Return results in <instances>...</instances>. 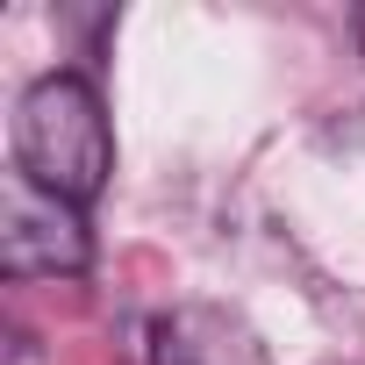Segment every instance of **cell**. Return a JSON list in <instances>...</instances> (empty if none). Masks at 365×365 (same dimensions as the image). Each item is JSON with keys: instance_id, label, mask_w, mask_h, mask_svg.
<instances>
[{"instance_id": "6da1fadb", "label": "cell", "mask_w": 365, "mask_h": 365, "mask_svg": "<svg viewBox=\"0 0 365 365\" xmlns=\"http://www.w3.org/2000/svg\"><path fill=\"white\" fill-rule=\"evenodd\" d=\"M108 165H115V136H108L101 93L79 72L36 79L15 108V172H29L36 187L86 208L108 187Z\"/></svg>"}, {"instance_id": "7a4b0ae2", "label": "cell", "mask_w": 365, "mask_h": 365, "mask_svg": "<svg viewBox=\"0 0 365 365\" xmlns=\"http://www.w3.org/2000/svg\"><path fill=\"white\" fill-rule=\"evenodd\" d=\"M93 265V230L79 201L36 187L29 172L0 179V272L8 279H72Z\"/></svg>"}, {"instance_id": "3957f363", "label": "cell", "mask_w": 365, "mask_h": 365, "mask_svg": "<svg viewBox=\"0 0 365 365\" xmlns=\"http://www.w3.org/2000/svg\"><path fill=\"white\" fill-rule=\"evenodd\" d=\"M150 365H272L258 329L215 301H179L150 322Z\"/></svg>"}, {"instance_id": "277c9868", "label": "cell", "mask_w": 365, "mask_h": 365, "mask_svg": "<svg viewBox=\"0 0 365 365\" xmlns=\"http://www.w3.org/2000/svg\"><path fill=\"white\" fill-rule=\"evenodd\" d=\"M351 36H358V51H365V8H358V15H351Z\"/></svg>"}]
</instances>
